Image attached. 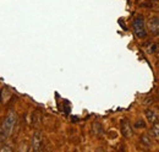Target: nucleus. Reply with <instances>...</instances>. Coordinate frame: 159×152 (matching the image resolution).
Instances as JSON below:
<instances>
[{"label": "nucleus", "instance_id": "1", "mask_svg": "<svg viewBox=\"0 0 159 152\" xmlns=\"http://www.w3.org/2000/svg\"><path fill=\"white\" fill-rule=\"evenodd\" d=\"M16 123H17V115L15 112H9V114L6 115V118L4 119V121H2V125H1V129L4 130V133L6 134L7 136H10L11 133H12V130H14V128H15V125H16Z\"/></svg>", "mask_w": 159, "mask_h": 152}, {"label": "nucleus", "instance_id": "2", "mask_svg": "<svg viewBox=\"0 0 159 152\" xmlns=\"http://www.w3.org/2000/svg\"><path fill=\"white\" fill-rule=\"evenodd\" d=\"M134 32L137 38H144L147 36V31H146V25H144V20L142 17H136L134 20Z\"/></svg>", "mask_w": 159, "mask_h": 152}, {"label": "nucleus", "instance_id": "3", "mask_svg": "<svg viewBox=\"0 0 159 152\" xmlns=\"http://www.w3.org/2000/svg\"><path fill=\"white\" fill-rule=\"evenodd\" d=\"M32 150L33 151H39L43 149V135L39 131H36L33 137H32V142H31Z\"/></svg>", "mask_w": 159, "mask_h": 152}, {"label": "nucleus", "instance_id": "4", "mask_svg": "<svg viewBox=\"0 0 159 152\" xmlns=\"http://www.w3.org/2000/svg\"><path fill=\"white\" fill-rule=\"evenodd\" d=\"M120 129H121L122 136H125V137H130V136L132 135L131 124H130L129 120H126V119H122V120H121V123H120Z\"/></svg>", "mask_w": 159, "mask_h": 152}, {"label": "nucleus", "instance_id": "5", "mask_svg": "<svg viewBox=\"0 0 159 152\" xmlns=\"http://www.w3.org/2000/svg\"><path fill=\"white\" fill-rule=\"evenodd\" d=\"M148 30L154 36H159V17H152L148 21Z\"/></svg>", "mask_w": 159, "mask_h": 152}, {"label": "nucleus", "instance_id": "6", "mask_svg": "<svg viewBox=\"0 0 159 152\" xmlns=\"http://www.w3.org/2000/svg\"><path fill=\"white\" fill-rule=\"evenodd\" d=\"M146 116H147V119H148V121L149 123H152V124H154L156 121H158V118H157V114L154 113L153 111H151V109H147L146 112Z\"/></svg>", "mask_w": 159, "mask_h": 152}, {"label": "nucleus", "instance_id": "7", "mask_svg": "<svg viewBox=\"0 0 159 152\" xmlns=\"http://www.w3.org/2000/svg\"><path fill=\"white\" fill-rule=\"evenodd\" d=\"M151 133H152V135H153L156 139H159V123L158 121H156V123L153 124Z\"/></svg>", "mask_w": 159, "mask_h": 152}, {"label": "nucleus", "instance_id": "8", "mask_svg": "<svg viewBox=\"0 0 159 152\" xmlns=\"http://www.w3.org/2000/svg\"><path fill=\"white\" fill-rule=\"evenodd\" d=\"M141 142H142L143 145H146V146H149V145H151V139L144 135V136L141 137Z\"/></svg>", "mask_w": 159, "mask_h": 152}, {"label": "nucleus", "instance_id": "9", "mask_svg": "<svg viewBox=\"0 0 159 152\" xmlns=\"http://www.w3.org/2000/svg\"><path fill=\"white\" fill-rule=\"evenodd\" d=\"M158 95H159V88H158Z\"/></svg>", "mask_w": 159, "mask_h": 152}]
</instances>
